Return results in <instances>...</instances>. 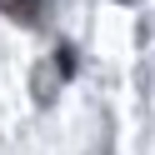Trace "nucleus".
<instances>
[{
  "mask_svg": "<svg viewBox=\"0 0 155 155\" xmlns=\"http://www.w3.org/2000/svg\"><path fill=\"white\" fill-rule=\"evenodd\" d=\"M70 65H75V55H70V50L55 55V65H35V100H50V95H55V70L70 75Z\"/></svg>",
  "mask_w": 155,
  "mask_h": 155,
  "instance_id": "obj_1",
  "label": "nucleus"
},
{
  "mask_svg": "<svg viewBox=\"0 0 155 155\" xmlns=\"http://www.w3.org/2000/svg\"><path fill=\"white\" fill-rule=\"evenodd\" d=\"M0 5H5V15L20 20V25H40L45 20V0H0Z\"/></svg>",
  "mask_w": 155,
  "mask_h": 155,
  "instance_id": "obj_2",
  "label": "nucleus"
},
{
  "mask_svg": "<svg viewBox=\"0 0 155 155\" xmlns=\"http://www.w3.org/2000/svg\"><path fill=\"white\" fill-rule=\"evenodd\" d=\"M120 5H135V0H120Z\"/></svg>",
  "mask_w": 155,
  "mask_h": 155,
  "instance_id": "obj_3",
  "label": "nucleus"
}]
</instances>
